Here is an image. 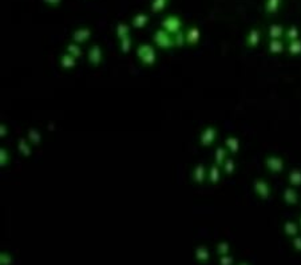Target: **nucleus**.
<instances>
[{
  "mask_svg": "<svg viewBox=\"0 0 301 265\" xmlns=\"http://www.w3.org/2000/svg\"><path fill=\"white\" fill-rule=\"evenodd\" d=\"M155 40H157L161 46H169L170 43H171L170 37H168V35L162 31L157 32V35H155Z\"/></svg>",
  "mask_w": 301,
  "mask_h": 265,
  "instance_id": "2",
  "label": "nucleus"
},
{
  "mask_svg": "<svg viewBox=\"0 0 301 265\" xmlns=\"http://www.w3.org/2000/svg\"><path fill=\"white\" fill-rule=\"evenodd\" d=\"M164 26L166 27V30H169V31H177L181 26L180 19L175 18V16H170V18H168V19L164 21Z\"/></svg>",
  "mask_w": 301,
  "mask_h": 265,
  "instance_id": "1",
  "label": "nucleus"
},
{
  "mask_svg": "<svg viewBox=\"0 0 301 265\" xmlns=\"http://www.w3.org/2000/svg\"><path fill=\"white\" fill-rule=\"evenodd\" d=\"M186 39H188L189 42H194V40L198 39V31H197L196 28H191L190 31L188 32V37H186Z\"/></svg>",
  "mask_w": 301,
  "mask_h": 265,
  "instance_id": "3",
  "label": "nucleus"
},
{
  "mask_svg": "<svg viewBox=\"0 0 301 265\" xmlns=\"http://www.w3.org/2000/svg\"><path fill=\"white\" fill-rule=\"evenodd\" d=\"M146 21V16H138L137 19H135V24H138V26H141V23H145Z\"/></svg>",
  "mask_w": 301,
  "mask_h": 265,
  "instance_id": "5",
  "label": "nucleus"
},
{
  "mask_svg": "<svg viewBox=\"0 0 301 265\" xmlns=\"http://www.w3.org/2000/svg\"><path fill=\"white\" fill-rule=\"evenodd\" d=\"M48 1H51V3H58L59 0H48Z\"/></svg>",
  "mask_w": 301,
  "mask_h": 265,
  "instance_id": "6",
  "label": "nucleus"
},
{
  "mask_svg": "<svg viewBox=\"0 0 301 265\" xmlns=\"http://www.w3.org/2000/svg\"><path fill=\"white\" fill-rule=\"evenodd\" d=\"M165 3H166V0H155L153 3V8L155 11L161 10V8H164L165 7Z\"/></svg>",
  "mask_w": 301,
  "mask_h": 265,
  "instance_id": "4",
  "label": "nucleus"
}]
</instances>
